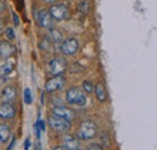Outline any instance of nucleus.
<instances>
[{"mask_svg":"<svg viewBox=\"0 0 157 150\" xmlns=\"http://www.w3.org/2000/svg\"><path fill=\"white\" fill-rule=\"evenodd\" d=\"M65 98H67V102L69 105H76V106H80V107L85 106L86 101H87L85 91L82 89L78 88V87L70 88L65 94Z\"/></svg>","mask_w":157,"mask_h":150,"instance_id":"f257e3e1","label":"nucleus"},{"mask_svg":"<svg viewBox=\"0 0 157 150\" xmlns=\"http://www.w3.org/2000/svg\"><path fill=\"white\" fill-rule=\"evenodd\" d=\"M76 134H78V138L82 139V141L92 139V138H94L97 136V125L91 120H86V121L81 123Z\"/></svg>","mask_w":157,"mask_h":150,"instance_id":"f03ea898","label":"nucleus"},{"mask_svg":"<svg viewBox=\"0 0 157 150\" xmlns=\"http://www.w3.org/2000/svg\"><path fill=\"white\" fill-rule=\"evenodd\" d=\"M48 125L53 131L59 132V133H64L70 129V121L69 120L60 118L58 115H55V114H52L48 118Z\"/></svg>","mask_w":157,"mask_h":150,"instance_id":"7ed1b4c3","label":"nucleus"},{"mask_svg":"<svg viewBox=\"0 0 157 150\" xmlns=\"http://www.w3.org/2000/svg\"><path fill=\"white\" fill-rule=\"evenodd\" d=\"M48 12L52 18L56 20H64L69 18V9L64 4H52Z\"/></svg>","mask_w":157,"mask_h":150,"instance_id":"20e7f679","label":"nucleus"},{"mask_svg":"<svg viewBox=\"0 0 157 150\" xmlns=\"http://www.w3.org/2000/svg\"><path fill=\"white\" fill-rule=\"evenodd\" d=\"M67 61L65 59L63 58H53L50 62H48V71L53 76H59V75H63V72L67 70Z\"/></svg>","mask_w":157,"mask_h":150,"instance_id":"39448f33","label":"nucleus"},{"mask_svg":"<svg viewBox=\"0 0 157 150\" xmlns=\"http://www.w3.org/2000/svg\"><path fill=\"white\" fill-rule=\"evenodd\" d=\"M60 52L64 55H74L78 51V41L75 38H65L60 43Z\"/></svg>","mask_w":157,"mask_h":150,"instance_id":"423d86ee","label":"nucleus"},{"mask_svg":"<svg viewBox=\"0 0 157 150\" xmlns=\"http://www.w3.org/2000/svg\"><path fill=\"white\" fill-rule=\"evenodd\" d=\"M65 84V78L63 77V75L59 76H53L52 78H50L46 84H45V90L47 93H55L60 90Z\"/></svg>","mask_w":157,"mask_h":150,"instance_id":"0eeeda50","label":"nucleus"},{"mask_svg":"<svg viewBox=\"0 0 157 150\" xmlns=\"http://www.w3.org/2000/svg\"><path fill=\"white\" fill-rule=\"evenodd\" d=\"M35 18H36V22L41 28H45V29H51L52 28L53 18H52V16L50 15V12L47 10H45V9L39 10L35 13Z\"/></svg>","mask_w":157,"mask_h":150,"instance_id":"6e6552de","label":"nucleus"},{"mask_svg":"<svg viewBox=\"0 0 157 150\" xmlns=\"http://www.w3.org/2000/svg\"><path fill=\"white\" fill-rule=\"evenodd\" d=\"M52 114L55 115H58L60 118H64L69 121H71L74 118H75V112L68 107H64V106H56L52 108Z\"/></svg>","mask_w":157,"mask_h":150,"instance_id":"1a4fd4ad","label":"nucleus"},{"mask_svg":"<svg viewBox=\"0 0 157 150\" xmlns=\"http://www.w3.org/2000/svg\"><path fill=\"white\" fill-rule=\"evenodd\" d=\"M16 115V109L15 107L9 103V102H4L0 105V119L4 120H10Z\"/></svg>","mask_w":157,"mask_h":150,"instance_id":"9d476101","label":"nucleus"},{"mask_svg":"<svg viewBox=\"0 0 157 150\" xmlns=\"http://www.w3.org/2000/svg\"><path fill=\"white\" fill-rule=\"evenodd\" d=\"M16 96H17V90H16V88H15L13 85H7V87H5V88L2 89L1 95H0V98H1L4 102H9V103H10V102L15 101Z\"/></svg>","mask_w":157,"mask_h":150,"instance_id":"9b49d317","label":"nucleus"},{"mask_svg":"<svg viewBox=\"0 0 157 150\" xmlns=\"http://www.w3.org/2000/svg\"><path fill=\"white\" fill-rule=\"evenodd\" d=\"M62 142H63V147L67 150H76L78 148V139L73 134H64Z\"/></svg>","mask_w":157,"mask_h":150,"instance_id":"f8f14e48","label":"nucleus"},{"mask_svg":"<svg viewBox=\"0 0 157 150\" xmlns=\"http://www.w3.org/2000/svg\"><path fill=\"white\" fill-rule=\"evenodd\" d=\"M15 53V47L10 42H0V58L10 59Z\"/></svg>","mask_w":157,"mask_h":150,"instance_id":"ddd939ff","label":"nucleus"},{"mask_svg":"<svg viewBox=\"0 0 157 150\" xmlns=\"http://www.w3.org/2000/svg\"><path fill=\"white\" fill-rule=\"evenodd\" d=\"M94 91H96V96H97L98 101H100V102L106 101L108 94H106L105 85H104L103 83H97V84H96V87H94Z\"/></svg>","mask_w":157,"mask_h":150,"instance_id":"4468645a","label":"nucleus"},{"mask_svg":"<svg viewBox=\"0 0 157 150\" xmlns=\"http://www.w3.org/2000/svg\"><path fill=\"white\" fill-rule=\"evenodd\" d=\"M13 69V61L11 59H9L6 62H4L2 65H0V78L7 76Z\"/></svg>","mask_w":157,"mask_h":150,"instance_id":"2eb2a0df","label":"nucleus"},{"mask_svg":"<svg viewBox=\"0 0 157 150\" xmlns=\"http://www.w3.org/2000/svg\"><path fill=\"white\" fill-rule=\"evenodd\" d=\"M10 137H11L10 127L5 124H0V143H6Z\"/></svg>","mask_w":157,"mask_h":150,"instance_id":"dca6fc26","label":"nucleus"},{"mask_svg":"<svg viewBox=\"0 0 157 150\" xmlns=\"http://www.w3.org/2000/svg\"><path fill=\"white\" fill-rule=\"evenodd\" d=\"M50 40L55 43H59V42H63V35L62 33L57 30V29H53L51 28L50 29Z\"/></svg>","mask_w":157,"mask_h":150,"instance_id":"f3484780","label":"nucleus"},{"mask_svg":"<svg viewBox=\"0 0 157 150\" xmlns=\"http://www.w3.org/2000/svg\"><path fill=\"white\" fill-rule=\"evenodd\" d=\"M78 11L81 15H87L90 11V1L88 0H81L78 5Z\"/></svg>","mask_w":157,"mask_h":150,"instance_id":"a211bd4d","label":"nucleus"},{"mask_svg":"<svg viewBox=\"0 0 157 150\" xmlns=\"http://www.w3.org/2000/svg\"><path fill=\"white\" fill-rule=\"evenodd\" d=\"M82 90H83L85 93L91 94V93L94 90V85H93V83H92L91 80H83V83H82Z\"/></svg>","mask_w":157,"mask_h":150,"instance_id":"6ab92c4d","label":"nucleus"},{"mask_svg":"<svg viewBox=\"0 0 157 150\" xmlns=\"http://www.w3.org/2000/svg\"><path fill=\"white\" fill-rule=\"evenodd\" d=\"M50 47H51V40H50V38H44V40L40 42V48H41L42 51H47Z\"/></svg>","mask_w":157,"mask_h":150,"instance_id":"aec40b11","label":"nucleus"},{"mask_svg":"<svg viewBox=\"0 0 157 150\" xmlns=\"http://www.w3.org/2000/svg\"><path fill=\"white\" fill-rule=\"evenodd\" d=\"M23 98H24V102L27 103V105H30L32 102H33V98H32V94H30V90L27 88V89H24V96H23Z\"/></svg>","mask_w":157,"mask_h":150,"instance_id":"412c9836","label":"nucleus"},{"mask_svg":"<svg viewBox=\"0 0 157 150\" xmlns=\"http://www.w3.org/2000/svg\"><path fill=\"white\" fill-rule=\"evenodd\" d=\"M5 35H6L7 40H10V41L16 38V34H15L13 28H6V29H5Z\"/></svg>","mask_w":157,"mask_h":150,"instance_id":"4be33fe9","label":"nucleus"},{"mask_svg":"<svg viewBox=\"0 0 157 150\" xmlns=\"http://www.w3.org/2000/svg\"><path fill=\"white\" fill-rule=\"evenodd\" d=\"M86 150H103V147L98 144V143H92V144H88Z\"/></svg>","mask_w":157,"mask_h":150,"instance_id":"5701e85b","label":"nucleus"},{"mask_svg":"<svg viewBox=\"0 0 157 150\" xmlns=\"http://www.w3.org/2000/svg\"><path fill=\"white\" fill-rule=\"evenodd\" d=\"M101 142H103V144H104L105 147H110V138H109V136H108L106 133H103V136H101Z\"/></svg>","mask_w":157,"mask_h":150,"instance_id":"b1692460","label":"nucleus"},{"mask_svg":"<svg viewBox=\"0 0 157 150\" xmlns=\"http://www.w3.org/2000/svg\"><path fill=\"white\" fill-rule=\"evenodd\" d=\"M78 66H81V65L78 64V62L73 64L71 67H70V72H81V71H83V69H78Z\"/></svg>","mask_w":157,"mask_h":150,"instance_id":"393cba45","label":"nucleus"},{"mask_svg":"<svg viewBox=\"0 0 157 150\" xmlns=\"http://www.w3.org/2000/svg\"><path fill=\"white\" fill-rule=\"evenodd\" d=\"M36 124H38V126H39L40 131H45V123H44L42 120H39Z\"/></svg>","mask_w":157,"mask_h":150,"instance_id":"a878e982","label":"nucleus"},{"mask_svg":"<svg viewBox=\"0 0 157 150\" xmlns=\"http://www.w3.org/2000/svg\"><path fill=\"white\" fill-rule=\"evenodd\" d=\"M4 31H5V22L0 19V34H2Z\"/></svg>","mask_w":157,"mask_h":150,"instance_id":"bb28decb","label":"nucleus"},{"mask_svg":"<svg viewBox=\"0 0 157 150\" xmlns=\"http://www.w3.org/2000/svg\"><path fill=\"white\" fill-rule=\"evenodd\" d=\"M29 147H30V141L27 138L24 142V150H29Z\"/></svg>","mask_w":157,"mask_h":150,"instance_id":"cd10ccee","label":"nucleus"},{"mask_svg":"<svg viewBox=\"0 0 157 150\" xmlns=\"http://www.w3.org/2000/svg\"><path fill=\"white\" fill-rule=\"evenodd\" d=\"M12 17H13V20H15V25H18V24H20V20H18V17H17V15L12 12Z\"/></svg>","mask_w":157,"mask_h":150,"instance_id":"c85d7f7f","label":"nucleus"},{"mask_svg":"<svg viewBox=\"0 0 157 150\" xmlns=\"http://www.w3.org/2000/svg\"><path fill=\"white\" fill-rule=\"evenodd\" d=\"M4 11H5V4H4L2 1H0V15H1Z\"/></svg>","mask_w":157,"mask_h":150,"instance_id":"c756f323","label":"nucleus"},{"mask_svg":"<svg viewBox=\"0 0 157 150\" xmlns=\"http://www.w3.org/2000/svg\"><path fill=\"white\" fill-rule=\"evenodd\" d=\"M42 1H44V2H47V4H51V5H52V4H55V1H56V0H42Z\"/></svg>","mask_w":157,"mask_h":150,"instance_id":"7c9ffc66","label":"nucleus"},{"mask_svg":"<svg viewBox=\"0 0 157 150\" xmlns=\"http://www.w3.org/2000/svg\"><path fill=\"white\" fill-rule=\"evenodd\" d=\"M53 150H67V149H65L64 147H56V148H55Z\"/></svg>","mask_w":157,"mask_h":150,"instance_id":"2f4dec72","label":"nucleus"},{"mask_svg":"<svg viewBox=\"0 0 157 150\" xmlns=\"http://www.w3.org/2000/svg\"><path fill=\"white\" fill-rule=\"evenodd\" d=\"M76 150H80V149H76Z\"/></svg>","mask_w":157,"mask_h":150,"instance_id":"473e14b6","label":"nucleus"}]
</instances>
